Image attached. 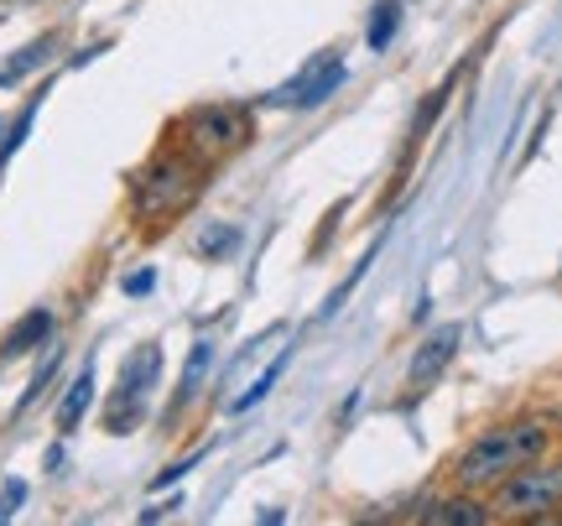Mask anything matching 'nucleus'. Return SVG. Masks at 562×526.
Here are the masks:
<instances>
[{"label":"nucleus","mask_w":562,"mask_h":526,"mask_svg":"<svg viewBox=\"0 0 562 526\" xmlns=\"http://www.w3.org/2000/svg\"><path fill=\"white\" fill-rule=\"evenodd\" d=\"M203 182H209V157H199L193 146H167L131 178V214L140 224L178 220L203 193Z\"/></svg>","instance_id":"obj_1"},{"label":"nucleus","mask_w":562,"mask_h":526,"mask_svg":"<svg viewBox=\"0 0 562 526\" xmlns=\"http://www.w3.org/2000/svg\"><path fill=\"white\" fill-rule=\"evenodd\" d=\"M547 448H552V427L547 423H501V427H484L474 444L459 454V465H453V474H459L463 490H495L505 480V474H516L521 465H531V459H542Z\"/></svg>","instance_id":"obj_2"},{"label":"nucleus","mask_w":562,"mask_h":526,"mask_svg":"<svg viewBox=\"0 0 562 526\" xmlns=\"http://www.w3.org/2000/svg\"><path fill=\"white\" fill-rule=\"evenodd\" d=\"M562 506V465H547V459H531L516 474H505L495 485V516L505 522H542Z\"/></svg>","instance_id":"obj_3"},{"label":"nucleus","mask_w":562,"mask_h":526,"mask_svg":"<svg viewBox=\"0 0 562 526\" xmlns=\"http://www.w3.org/2000/svg\"><path fill=\"white\" fill-rule=\"evenodd\" d=\"M250 136V115L240 104H193L182 115V146H193L199 157H229L235 146H245Z\"/></svg>","instance_id":"obj_4"},{"label":"nucleus","mask_w":562,"mask_h":526,"mask_svg":"<svg viewBox=\"0 0 562 526\" xmlns=\"http://www.w3.org/2000/svg\"><path fill=\"white\" fill-rule=\"evenodd\" d=\"M161 376V349L157 345H140L121 370V385H115V396L104 406V427L110 433H131L140 423V412H146V396H151V385Z\"/></svg>","instance_id":"obj_5"},{"label":"nucleus","mask_w":562,"mask_h":526,"mask_svg":"<svg viewBox=\"0 0 562 526\" xmlns=\"http://www.w3.org/2000/svg\"><path fill=\"white\" fill-rule=\"evenodd\" d=\"M344 79H349V68H344L339 53H318L297 79H286L281 89L261 94V104H277V110H313V104H323L328 94H339Z\"/></svg>","instance_id":"obj_6"},{"label":"nucleus","mask_w":562,"mask_h":526,"mask_svg":"<svg viewBox=\"0 0 562 526\" xmlns=\"http://www.w3.org/2000/svg\"><path fill=\"white\" fill-rule=\"evenodd\" d=\"M459 339H463L459 324L432 328V334L412 349V360H406V385H412V391H427L432 381H442V370H448L453 355H459Z\"/></svg>","instance_id":"obj_7"},{"label":"nucleus","mask_w":562,"mask_h":526,"mask_svg":"<svg viewBox=\"0 0 562 526\" xmlns=\"http://www.w3.org/2000/svg\"><path fill=\"white\" fill-rule=\"evenodd\" d=\"M53 328H58L53 307H32V313L0 339V360H21V355H32L37 345H53Z\"/></svg>","instance_id":"obj_8"},{"label":"nucleus","mask_w":562,"mask_h":526,"mask_svg":"<svg viewBox=\"0 0 562 526\" xmlns=\"http://www.w3.org/2000/svg\"><path fill=\"white\" fill-rule=\"evenodd\" d=\"M417 522H432V526H484L495 522V511L474 501V495H453V501H438V506L417 511Z\"/></svg>","instance_id":"obj_9"},{"label":"nucleus","mask_w":562,"mask_h":526,"mask_svg":"<svg viewBox=\"0 0 562 526\" xmlns=\"http://www.w3.org/2000/svg\"><path fill=\"white\" fill-rule=\"evenodd\" d=\"M94 365H83L79 376H74V385H68V396L58 402V427L63 433H74V427L83 423V412H89V402H94Z\"/></svg>","instance_id":"obj_10"},{"label":"nucleus","mask_w":562,"mask_h":526,"mask_svg":"<svg viewBox=\"0 0 562 526\" xmlns=\"http://www.w3.org/2000/svg\"><path fill=\"white\" fill-rule=\"evenodd\" d=\"M396 32H402V0H381L375 16H370V32H364L370 53H385V47L396 42Z\"/></svg>","instance_id":"obj_11"},{"label":"nucleus","mask_w":562,"mask_h":526,"mask_svg":"<svg viewBox=\"0 0 562 526\" xmlns=\"http://www.w3.org/2000/svg\"><path fill=\"white\" fill-rule=\"evenodd\" d=\"M53 47H58V37H53V32H47V37H37V42H26V47L16 53V58H11L5 68H0V83H16L21 74H32V68H42Z\"/></svg>","instance_id":"obj_12"},{"label":"nucleus","mask_w":562,"mask_h":526,"mask_svg":"<svg viewBox=\"0 0 562 526\" xmlns=\"http://www.w3.org/2000/svg\"><path fill=\"white\" fill-rule=\"evenodd\" d=\"M209 365H214V345H209V339H199V345H193V355H188V365H182L178 406H182V402H193V391L203 385V376H209Z\"/></svg>","instance_id":"obj_13"},{"label":"nucleus","mask_w":562,"mask_h":526,"mask_svg":"<svg viewBox=\"0 0 562 526\" xmlns=\"http://www.w3.org/2000/svg\"><path fill=\"white\" fill-rule=\"evenodd\" d=\"M229 250H240V230H235V224H209V230L199 235L203 261H220V256H229Z\"/></svg>","instance_id":"obj_14"},{"label":"nucleus","mask_w":562,"mask_h":526,"mask_svg":"<svg viewBox=\"0 0 562 526\" xmlns=\"http://www.w3.org/2000/svg\"><path fill=\"white\" fill-rule=\"evenodd\" d=\"M281 365H286V355H281V360L271 365V370H266V376H261V381H256V385H250L245 396H235V412H250V406H256V402H266V396H271V385L281 381Z\"/></svg>","instance_id":"obj_15"},{"label":"nucleus","mask_w":562,"mask_h":526,"mask_svg":"<svg viewBox=\"0 0 562 526\" xmlns=\"http://www.w3.org/2000/svg\"><path fill=\"white\" fill-rule=\"evenodd\" d=\"M53 370H58V349H53V355H47V360L37 365V376H32V385H26V396H21V412H26V406H32V402L42 396V385L53 381Z\"/></svg>","instance_id":"obj_16"},{"label":"nucleus","mask_w":562,"mask_h":526,"mask_svg":"<svg viewBox=\"0 0 562 526\" xmlns=\"http://www.w3.org/2000/svg\"><path fill=\"white\" fill-rule=\"evenodd\" d=\"M21 501H26V485H21V480H11V485H5V495H0V522H11Z\"/></svg>","instance_id":"obj_17"},{"label":"nucleus","mask_w":562,"mask_h":526,"mask_svg":"<svg viewBox=\"0 0 562 526\" xmlns=\"http://www.w3.org/2000/svg\"><path fill=\"white\" fill-rule=\"evenodd\" d=\"M125 292H131V298H146V292H151V287H157V271H131V277H125Z\"/></svg>","instance_id":"obj_18"}]
</instances>
